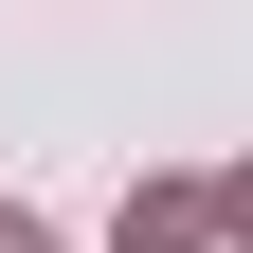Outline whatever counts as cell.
Instances as JSON below:
<instances>
[{
    "instance_id": "6da1fadb",
    "label": "cell",
    "mask_w": 253,
    "mask_h": 253,
    "mask_svg": "<svg viewBox=\"0 0 253 253\" xmlns=\"http://www.w3.org/2000/svg\"><path fill=\"white\" fill-rule=\"evenodd\" d=\"M0 253H54V235H37V217H0Z\"/></svg>"
}]
</instances>
